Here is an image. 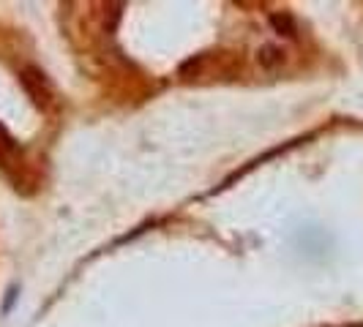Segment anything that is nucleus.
<instances>
[{
    "instance_id": "obj_4",
    "label": "nucleus",
    "mask_w": 363,
    "mask_h": 327,
    "mask_svg": "<svg viewBox=\"0 0 363 327\" xmlns=\"http://www.w3.org/2000/svg\"><path fill=\"white\" fill-rule=\"evenodd\" d=\"M14 300H17V289L11 287V289H9V294H6V303H3V314H9V311H11Z\"/></svg>"
},
{
    "instance_id": "obj_3",
    "label": "nucleus",
    "mask_w": 363,
    "mask_h": 327,
    "mask_svg": "<svg viewBox=\"0 0 363 327\" xmlns=\"http://www.w3.org/2000/svg\"><path fill=\"white\" fill-rule=\"evenodd\" d=\"M271 25L281 33V36H295V22H292L290 14H273Z\"/></svg>"
},
{
    "instance_id": "obj_1",
    "label": "nucleus",
    "mask_w": 363,
    "mask_h": 327,
    "mask_svg": "<svg viewBox=\"0 0 363 327\" xmlns=\"http://www.w3.org/2000/svg\"><path fill=\"white\" fill-rule=\"evenodd\" d=\"M22 88L28 91V96L36 101L41 109H47L50 104H52V88H50V82H47V76L38 71V69H33V66H28L25 71H22Z\"/></svg>"
},
{
    "instance_id": "obj_2",
    "label": "nucleus",
    "mask_w": 363,
    "mask_h": 327,
    "mask_svg": "<svg viewBox=\"0 0 363 327\" xmlns=\"http://www.w3.org/2000/svg\"><path fill=\"white\" fill-rule=\"evenodd\" d=\"M257 60H259V66H265V69H273V66H279L281 60H284V52L279 50V47H262L259 54H257Z\"/></svg>"
}]
</instances>
